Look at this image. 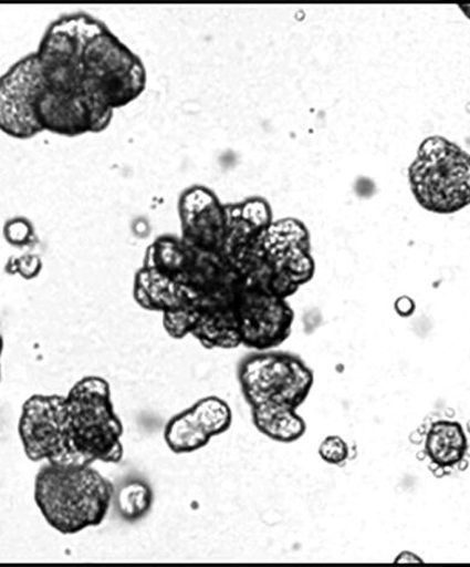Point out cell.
Segmentation results:
<instances>
[{
	"instance_id": "3",
	"label": "cell",
	"mask_w": 470,
	"mask_h": 567,
	"mask_svg": "<svg viewBox=\"0 0 470 567\" xmlns=\"http://www.w3.org/2000/svg\"><path fill=\"white\" fill-rule=\"evenodd\" d=\"M408 181L424 209L458 213L470 205V155L445 137L426 138L408 169Z\"/></svg>"
},
{
	"instance_id": "11",
	"label": "cell",
	"mask_w": 470,
	"mask_h": 567,
	"mask_svg": "<svg viewBox=\"0 0 470 567\" xmlns=\"http://www.w3.org/2000/svg\"><path fill=\"white\" fill-rule=\"evenodd\" d=\"M153 505V491L142 481H133L124 485L117 495L121 516L136 520L146 515Z\"/></svg>"
},
{
	"instance_id": "8",
	"label": "cell",
	"mask_w": 470,
	"mask_h": 567,
	"mask_svg": "<svg viewBox=\"0 0 470 567\" xmlns=\"http://www.w3.org/2000/svg\"><path fill=\"white\" fill-rule=\"evenodd\" d=\"M182 238L191 246L220 252L227 238V207L205 186L188 188L179 202Z\"/></svg>"
},
{
	"instance_id": "1",
	"label": "cell",
	"mask_w": 470,
	"mask_h": 567,
	"mask_svg": "<svg viewBox=\"0 0 470 567\" xmlns=\"http://www.w3.org/2000/svg\"><path fill=\"white\" fill-rule=\"evenodd\" d=\"M113 495V484L92 465L46 463L35 476V504L51 528L62 535L101 525Z\"/></svg>"
},
{
	"instance_id": "5",
	"label": "cell",
	"mask_w": 470,
	"mask_h": 567,
	"mask_svg": "<svg viewBox=\"0 0 470 567\" xmlns=\"http://www.w3.org/2000/svg\"><path fill=\"white\" fill-rule=\"evenodd\" d=\"M65 414V396L34 395L24 402L19 435L30 461L84 465L73 449Z\"/></svg>"
},
{
	"instance_id": "4",
	"label": "cell",
	"mask_w": 470,
	"mask_h": 567,
	"mask_svg": "<svg viewBox=\"0 0 470 567\" xmlns=\"http://www.w3.org/2000/svg\"><path fill=\"white\" fill-rule=\"evenodd\" d=\"M238 380L250 408L280 404L297 410L311 394L314 372L297 355L263 350L240 362Z\"/></svg>"
},
{
	"instance_id": "12",
	"label": "cell",
	"mask_w": 470,
	"mask_h": 567,
	"mask_svg": "<svg viewBox=\"0 0 470 567\" xmlns=\"http://www.w3.org/2000/svg\"><path fill=\"white\" fill-rule=\"evenodd\" d=\"M318 455L327 464L340 466L347 461L351 450L341 436H327L320 444Z\"/></svg>"
},
{
	"instance_id": "10",
	"label": "cell",
	"mask_w": 470,
	"mask_h": 567,
	"mask_svg": "<svg viewBox=\"0 0 470 567\" xmlns=\"http://www.w3.org/2000/svg\"><path fill=\"white\" fill-rule=\"evenodd\" d=\"M251 414L253 425L273 441L292 443L305 435L306 423L297 410L280 404H261L251 408Z\"/></svg>"
},
{
	"instance_id": "6",
	"label": "cell",
	"mask_w": 470,
	"mask_h": 567,
	"mask_svg": "<svg viewBox=\"0 0 470 567\" xmlns=\"http://www.w3.org/2000/svg\"><path fill=\"white\" fill-rule=\"evenodd\" d=\"M293 321L288 300L249 290L239 309L241 343L258 352L272 350L289 339Z\"/></svg>"
},
{
	"instance_id": "9",
	"label": "cell",
	"mask_w": 470,
	"mask_h": 567,
	"mask_svg": "<svg viewBox=\"0 0 470 567\" xmlns=\"http://www.w3.org/2000/svg\"><path fill=\"white\" fill-rule=\"evenodd\" d=\"M468 451V439L458 422L438 421L429 427L425 440V452L435 465L447 468L463 462Z\"/></svg>"
},
{
	"instance_id": "2",
	"label": "cell",
	"mask_w": 470,
	"mask_h": 567,
	"mask_svg": "<svg viewBox=\"0 0 470 567\" xmlns=\"http://www.w3.org/2000/svg\"><path fill=\"white\" fill-rule=\"evenodd\" d=\"M65 422L73 449L85 465L117 464L124 457V425L114 410L111 385L86 377L65 396Z\"/></svg>"
},
{
	"instance_id": "7",
	"label": "cell",
	"mask_w": 470,
	"mask_h": 567,
	"mask_svg": "<svg viewBox=\"0 0 470 567\" xmlns=\"http://www.w3.org/2000/svg\"><path fill=\"white\" fill-rule=\"evenodd\" d=\"M232 417L230 404L222 399H201L168 422L165 429L168 449L177 454L205 449L212 437L224 434L231 427Z\"/></svg>"
}]
</instances>
